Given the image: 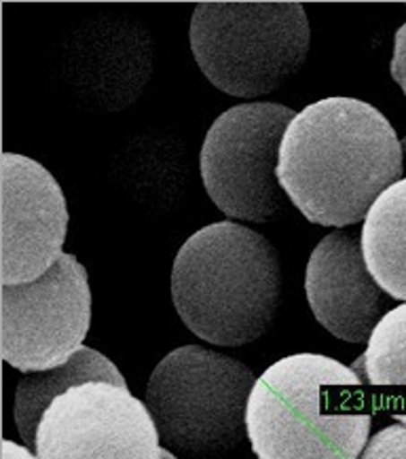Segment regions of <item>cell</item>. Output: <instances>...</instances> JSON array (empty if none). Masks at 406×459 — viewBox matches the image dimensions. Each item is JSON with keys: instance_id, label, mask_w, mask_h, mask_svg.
<instances>
[{"instance_id": "6da1fadb", "label": "cell", "mask_w": 406, "mask_h": 459, "mask_svg": "<svg viewBox=\"0 0 406 459\" xmlns=\"http://www.w3.org/2000/svg\"><path fill=\"white\" fill-rule=\"evenodd\" d=\"M404 174L402 144L373 104L326 98L288 126L278 178L286 195L314 225L345 227Z\"/></svg>"}, {"instance_id": "7a4b0ae2", "label": "cell", "mask_w": 406, "mask_h": 459, "mask_svg": "<svg viewBox=\"0 0 406 459\" xmlns=\"http://www.w3.org/2000/svg\"><path fill=\"white\" fill-rule=\"evenodd\" d=\"M373 413V396L354 368L294 354L258 377L246 426L258 459H358Z\"/></svg>"}, {"instance_id": "3957f363", "label": "cell", "mask_w": 406, "mask_h": 459, "mask_svg": "<svg viewBox=\"0 0 406 459\" xmlns=\"http://www.w3.org/2000/svg\"><path fill=\"white\" fill-rule=\"evenodd\" d=\"M172 299L199 339L225 347L252 343L269 331L280 309L278 250L238 222L203 227L176 256Z\"/></svg>"}, {"instance_id": "277c9868", "label": "cell", "mask_w": 406, "mask_h": 459, "mask_svg": "<svg viewBox=\"0 0 406 459\" xmlns=\"http://www.w3.org/2000/svg\"><path fill=\"white\" fill-rule=\"evenodd\" d=\"M191 49L220 91L264 96L307 60V13L301 3H202L191 20Z\"/></svg>"}, {"instance_id": "5b68a950", "label": "cell", "mask_w": 406, "mask_h": 459, "mask_svg": "<svg viewBox=\"0 0 406 459\" xmlns=\"http://www.w3.org/2000/svg\"><path fill=\"white\" fill-rule=\"evenodd\" d=\"M255 375L233 358L185 345L168 354L146 385L159 438L188 455H219L246 440Z\"/></svg>"}, {"instance_id": "8992f818", "label": "cell", "mask_w": 406, "mask_h": 459, "mask_svg": "<svg viewBox=\"0 0 406 459\" xmlns=\"http://www.w3.org/2000/svg\"><path fill=\"white\" fill-rule=\"evenodd\" d=\"M294 117L281 104H239L210 127L199 159L202 178L212 202L229 219L269 222L286 208L278 166L281 140Z\"/></svg>"}, {"instance_id": "52a82bcc", "label": "cell", "mask_w": 406, "mask_h": 459, "mask_svg": "<svg viewBox=\"0 0 406 459\" xmlns=\"http://www.w3.org/2000/svg\"><path fill=\"white\" fill-rule=\"evenodd\" d=\"M0 350L9 367L43 373L66 364L81 350L91 324V290L85 267L62 255L28 284H3Z\"/></svg>"}, {"instance_id": "ba28073f", "label": "cell", "mask_w": 406, "mask_h": 459, "mask_svg": "<svg viewBox=\"0 0 406 459\" xmlns=\"http://www.w3.org/2000/svg\"><path fill=\"white\" fill-rule=\"evenodd\" d=\"M161 438L127 385L85 381L53 398L37 429L39 459H161Z\"/></svg>"}, {"instance_id": "9c48e42d", "label": "cell", "mask_w": 406, "mask_h": 459, "mask_svg": "<svg viewBox=\"0 0 406 459\" xmlns=\"http://www.w3.org/2000/svg\"><path fill=\"white\" fill-rule=\"evenodd\" d=\"M4 286L39 280L62 258L68 229L66 199L51 172L32 159L4 152L0 159Z\"/></svg>"}, {"instance_id": "30bf717a", "label": "cell", "mask_w": 406, "mask_h": 459, "mask_svg": "<svg viewBox=\"0 0 406 459\" xmlns=\"http://www.w3.org/2000/svg\"><path fill=\"white\" fill-rule=\"evenodd\" d=\"M305 292L315 320L347 343H368L376 324L393 309L392 297L368 272L354 231H334L315 246Z\"/></svg>"}, {"instance_id": "8fae6325", "label": "cell", "mask_w": 406, "mask_h": 459, "mask_svg": "<svg viewBox=\"0 0 406 459\" xmlns=\"http://www.w3.org/2000/svg\"><path fill=\"white\" fill-rule=\"evenodd\" d=\"M360 239L376 284L406 303V178L381 193L364 219Z\"/></svg>"}, {"instance_id": "7c38bea8", "label": "cell", "mask_w": 406, "mask_h": 459, "mask_svg": "<svg viewBox=\"0 0 406 459\" xmlns=\"http://www.w3.org/2000/svg\"><path fill=\"white\" fill-rule=\"evenodd\" d=\"M373 396L375 409H385L406 426V303L376 324L367 351L351 364Z\"/></svg>"}, {"instance_id": "4fadbf2b", "label": "cell", "mask_w": 406, "mask_h": 459, "mask_svg": "<svg viewBox=\"0 0 406 459\" xmlns=\"http://www.w3.org/2000/svg\"><path fill=\"white\" fill-rule=\"evenodd\" d=\"M85 381H110L117 385H127L119 368L90 347H81L62 367L23 377L15 390V421L23 443L28 446L37 443L39 423L53 398Z\"/></svg>"}, {"instance_id": "5bb4252c", "label": "cell", "mask_w": 406, "mask_h": 459, "mask_svg": "<svg viewBox=\"0 0 406 459\" xmlns=\"http://www.w3.org/2000/svg\"><path fill=\"white\" fill-rule=\"evenodd\" d=\"M358 459H406V426H390L376 432Z\"/></svg>"}, {"instance_id": "9a60e30c", "label": "cell", "mask_w": 406, "mask_h": 459, "mask_svg": "<svg viewBox=\"0 0 406 459\" xmlns=\"http://www.w3.org/2000/svg\"><path fill=\"white\" fill-rule=\"evenodd\" d=\"M392 76L393 81L402 87L406 96V22L396 32V47H393V57H392Z\"/></svg>"}, {"instance_id": "2e32d148", "label": "cell", "mask_w": 406, "mask_h": 459, "mask_svg": "<svg viewBox=\"0 0 406 459\" xmlns=\"http://www.w3.org/2000/svg\"><path fill=\"white\" fill-rule=\"evenodd\" d=\"M3 459H39V457H34L26 446L13 443V440H3Z\"/></svg>"}, {"instance_id": "e0dca14e", "label": "cell", "mask_w": 406, "mask_h": 459, "mask_svg": "<svg viewBox=\"0 0 406 459\" xmlns=\"http://www.w3.org/2000/svg\"><path fill=\"white\" fill-rule=\"evenodd\" d=\"M161 459H178L174 453H169L168 449H161Z\"/></svg>"}, {"instance_id": "ac0fdd59", "label": "cell", "mask_w": 406, "mask_h": 459, "mask_svg": "<svg viewBox=\"0 0 406 459\" xmlns=\"http://www.w3.org/2000/svg\"><path fill=\"white\" fill-rule=\"evenodd\" d=\"M400 144H402V157H406V140H404V143H400Z\"/></svg>"}]
</instances>
